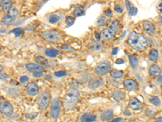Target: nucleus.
Masks as SVG:
<instances>
[{"instance_id":"obj_26","label":"nucleus","mask_w":162,"mask_h":122,"mask_svg":"<svg viewBox=\"0 0 162 122\" xmlns=\"http://www.w3.org/2000/svg\"><path fill=\"white\" fill-rule=\"evenodd\" d=\"M11 5H12V3L11 1H4V2H1V6H2V10L3 11H10L11 10Z\"/></svg>"},{"instance_id":"obj_27","label":"nucleus","mask_w":162,"mask_h":122,"mask_svg":"<svg viewBox=\"0 0 162 122\" xmlns=\"http://www.w3.org/2000/svg\"><path fill=\"white\" fill-rule=\"evenodd\" d=\"M84 14V7L83 6H80L78 7H76L74 11V16H81Z\"/></svg>"},{"instance_id":"obj_32","label":"nucleus","mask_w":162,"mask_h":122,"mask_svg":"<svg viewBox=\"0 0 162 122\" xmlns=\"http://www.w3.org/2000/svg\"><path fill=\"white\" fill-rule=\"evenodd\" d=\"M23 32V28H16L14 29H12L11 31V33L12 34H15V35L16 36V37H19L20 34H22Z\"/></svg>"},{"instance_id":"obj_42","label":"nucleus","mask_w":162,"mask_h":122,"mask_svg":"<svg viewBox=\"0 0 162 122\" xmlns=\"http://www.w3.org/2000/svg\"><path fill=\"white\" fill-rule=\"evenodd\" d=\"M115 63H116L117 64H122L124 63V60H122V59H117V60L115 61Z\"/></svg>"},{"instance_id":"obj_37","label":"nucleus","mask_w":162,"mask_h":122,"mask_svg":"<svg viewBox=\"0 0 162 122\" xmlns=\"http://www.w3.org/2000/svg\"><path fill=\"white\" fill-rule=\"evenodd\" d=\"M28 81V77L27 76H22V77L20 78V82L21 84H25Z\"/></svg>"},{"instance_id":"obj_51","label":"nucleus","mask_w":162,"mask_h":122,"mask_svg":"<svg viewBox=\"0 0 162 122\" xmlns=\"http://www.w3.org/2000/svg\"><path fill=\"white\" fill-rule=\"evenodd\" d=\"M160 11H161V12H162V9H161V10H160Z\"/></svg>"},{"instance_id":"obj_8","label":"nucleus","mask_w":162,"mask_h":122,"mask_svg":"<svg viewBox=\"0 0 162 122\" xmlns=\"http://www.w3.org/2000/svg\"><path fill=\"white\" fill-rule=\"evenodd\" d=\"M25 91L27 94L30 95V96H34L36 94H38L39 92V87L38 85H36V83L33 82H31L28 83L25 87Z\"/></svg>"},{"instance_id":"obj_21","label":"nucleus","mask_w":162,"mask_h":122,"mask_svg":"<svg viewBox=\"0 0 162 122\" xmlns=\"http://www.w3.org/2000/svg\"><path fill=\"white\" fill-rule=\"evenodd\" d=\"M128 59L132 68H134V69L136 68L138 65H139V60H138V58L135 55H129Z\"/></svg>"},{"instance_id":"obj_36","label":"nucleus","mask_w":162,"mask_h":122,"mask_svg":"<svg viewBox=\"0 0 162 122\" xmlns=\"http://www.w3.org/2000/svg\"><path fill=\"white\" fill-rule=\"evenodd\" d=\"M115 11H117V13H123V8L122 7V6L121 5H116L114 7Z\"/></svg>"},{"instance_id":"obj_50","label":"nucleus","mask_w":162,"mask_h":122,"mask_svg":"<svg viewBox=\"0 0 162 122\" xmlns=\"http://www.w3.org/2000/svg\"><path fill=\"white\" fill-rule=\"evenodd\" d=\"M127 122H137L136 121H127Z\"/></svg>"},{"instance_id":"obj_19","label":"nucleus","mask_w":162,"mask_h":122,"mask_svg":"<svg viewBox=\"0 0 162 122\" xmlns=\"http://www.w3.org/2000/svg\"><path fill=\"white\" fill-rule=\"evenodd\" d=\"M120 23L117 20H112L109 25V29L112 31L114 34L117 32L120 29Z\"/></svg>"},{"instance_id":"obj_34","label":"nucleus","mask_w":162,"mask_h":122,"mask_svg":"<svg viewBox=\"0 0 162 122\" xmlns=\"http://www.w3.org/2000/svg\"><path fill=\"white\" fill-rule=\"evenodd\" d=\"M54 75H55L56 77H63V76H65V75H67V72L66 71L55 72V73H54Z\"/></svg>"},{"instance_id":"obj_6","label":"nucleus","mask_w":162,"mask_h":122,"mask_svg":"<svg viewBox=\"0 0 162 122\" xmlns=\"http://www.w3.org/2000/svg\"><path fill=\"white\" fill-rule=\"evenodd\" d=\"M42 37H44L46 41L57 43L61 40V35L59 32L55 30H47L42 33Z\"/></svg>"},{"instance_id":"obj_35","label":"nucleus","mask_w":162,"mask_h":122,"mask_svg":"<svg viewBox=\"0 0 162 122\" xmlns=\"http://www.w3.org/2000/svg\"><path fill=\"white\" fill-rule=\"evenodd\" d=\"M37 116V112H33V113L25 114V117L28 119H34Z\"/></svg>"},{"instance_id":"obj_9","label":"nucleus","mask_w":162,"mask_h":122,"mask_svg":"<svg viewBox=\"0 0 162 122\" xmlns=\"http://www.w3.org/2000/svg\"><path fill=\"white\" fill-rule=\"evenodd\" d=\"M0 110L1 112L6 116H11L13 113V107L11 105V103L8 102H1L0 104Z\"/></svg>"},{"instance_id":"obj_44","label":"nucleus","mask_w":162,"mask_h":122,"mask_svg":"<svg viewBox=\"0 0 162 122\" xmlns=\"http://www.w3.org/2000/svg\"><path fill=\"white\" fill-rule=\"evenodd\" d=\"M117 51H118V48H117V47H115V48L113 49V51H112V54L117 55Z\"/></svg>"},{"instance_id":"obj_39","label":"nucleus","mask_w":162,"mask_h":122,"mask_svg":"<svg viewBox=\"0 0 162 122\" xmlns=\"http://www.w3.org/2000/svg\"><path fill=\"white\" fill-rule=\"evenodd\" d=\"M112 11L110 10V9H107L106 11H105V15L107 17H112Z\"/></svg>"},{"instance_id":"obj_5","label":"nucleus","mask_w":162,"mask_h":122,"mask_svg":"<svg viewBox=\"0 0 162 122\" xmlns=\"http://www.w3.org/2000/svg\"><path fill=\"white\" fill-rule=\"evenodd\" d=\"M18 14H19V11L16 8H11L7 12V14L2 19V23L4 25H7L13 24L16 20Z\"/></svg>"},{"instance_id":"obj_38","label":"nucleus","mask_w":162,"mask_h":122,"mask_svg":"<svg viewBox=\"0 0 162 122\" xmlns=\"http://www.w3.org/2000/svg\"><path fill=\"white\" fill-rule=\"evenodd\" d=\"M105 23H106V18L103 16H101V18L97 21V25H101L105 24Z\"/></svg>"},{"instance_id":"obj_45","label":"nucleus","mask_w":162,"mask_h":122,"mask_svg":"<svg viewBox=\"0 0 162 122\" xmlns=\"http://www.w3.org/2000/svg\"><path fill=\"white\" fill-rule=\"evenodd\" d=\"M95 37L97 40H100L101 39V34H98V33H96L95 34Z\"/></svg>"},{"instance_id":"obj_15","label":"nucleus","mask_w":162,"mask_h":122,"mask_svg":"<svg viewBox=\"0 0 162 122\" xmlns=\"http://www.w3.org/2000/svg\"><path fill=\"white\" fill-rule=\"evenodd\" d=\"M148 73L150 74V76L152 77H159V76H161V68H160L158 65H157V64H152V65L150 66Z\"/></svg>"},{"instance_id":"obj_31","label":"nucleus","mask_w":162,"mask_h":122,"mask_svg":"<svg viewBox=\"0 0 162 122\" xmlns=\"http://www.w3.org/2000/svg\"><path fill=\"white\" fill-rule=\"evenodd\" d=\"M125 5H126V10H127V12H128L129 15H132V11H133V8L134 7L132 5V3H130L129 1H126L125 2Z\"/></svg>"},{"instance_id":"obj_1","label":"nucleus","mask_w":162,"mask_h":122,"mask_svg":"<svg viewBox=\"0 0 162 122\" xmlns=\"http://www.w3.org/2000/svg\"><path fill=\"white\" fill-rule=\"evenodd\" d=\"M127 43L131 47L136 51H144L148 47V42L141 34L136 32H132L127 37Z\"/></svg>"},{"instance_id":"obj_49","label":"nucleus","mask_w":162,"mask_h":122,"mask_svg":"<svg viewBox=\"0 0 162 122\" xmlns=\"http://www.w3.org/2000/svg\"><path fill=\"white\" fill-rule=\"evenodd\" d=\"M159 7H160V8H161V7H162V3H160V4H159Z\"/></svg>"},{"instance_id":"obj_47","label":"nucleus","mask_w":162,"mask_h":122,"mask_svg":"<svg viewBox=\"0 0 162 122\" xmlns=\"http://www.w3.org/2000/svg\"><path fill=\"white\" fill-rule=\"evenodd\" d=\"M136 13H137V9L135 8V7H134V8H133V11H132V15H133V16H135Z\"/></svg>"},{"instance_id":"obj_11","label":"nucleus","mask_w":162,"mask_h":122,"mask_svg":"<svg viewBox=\"0 0 162 122\" xmlns=\"http://www.w3.org/2000/svg\"><path fill=\"white\" fill-rule=\"evenodd\" d=\"M129 107L135 111H137L143 108V103L135 97H132L129 101Z\"/></svg>"},{"instance_id":"obj_7","label":"nucleus","mask_w":162,"mask_h":122,"mask_svg":"<svg viewBox=\"0 0 162 122\" xmlns=\"http://www.w3.org/2000/svg\"><path fill=\"white\" fill-rule=\"evenodd\" d=\"M61 112V103L58 98H54L52 101V105H51V116L53 119H57L60 115Z\"/></svg>"},{"instance_id":"obj_18","label":"nucleus","mask_w":162,"mask_h":122,"mask_svg":"<svg viewBox=\"0 0 162 122\" xmlns=\"http://www.w3.org/2000/svg\"><path fill=\"white\" fill-rule=\"evenodd\" d=\"M97 117L92 113H84L81 117V122H93L95 121Z\"/></svg>"},{"instance_id":"obj_48","label":"nucleus","mask_w":162,"mask_h":122,"mask_svg":"<svg viewBox=\"0 0 162 122\" xmlns=\"http://www.w3.org/2000/svg\"><path fill=\"white\" fill-rule=\"evenodd\" d=\"M159 22H160V25H161V26L162 27V17H161V18H160Z\"/></svg>"},{"instance_id":"obj_3","label":"nucleus","mask_w":162,"mask_h":122,"mask_svg":"<svg viewBox=\"0 0 162 122\" xmlns=\"http://www.w3.org/2000/svg\"><path fill=\"white\" fill-rule=\"evenodd\" d=\"M50 102H51V95L46 91L41 93L36 100V103L40 109L42 111H44L48 108Z\"/></svg>"},{"instance_id":"obj_10","label":"nucleus","mask_w":162,"mask_h":122,"mask_svg":"<svg viewBox=\"0 0 162 122\" xmlns=\"http://www.w3.org/2000/svg\"><path fill=\"white\" fill-rule=\"evenodd\" d=\"M123 85L125 86V88L128 91H134L138 88V82L135 80L133 79H125L123 81Z\"/></svg>"},{"instance_id":"obj_40","label":"nucleus","mask_w":162,"mask_h":122,"mask_svg":"<svg viewBox=\"0 0 162 122\" xmlns=\"http://www.w3.org/2000/svg\"><path fill=\"white\" fill-rule=\"evenodd\" d=\"M122 118L121 117H117V118H115V119L112 120V121H110L109 122H121L122 121Z\"/></svg>"},{"instance_id":"obj_41","label":"nucleus","mask_w":162,"mask_h":122,"mask_svg":"<svg viewBox=\"0 0 162 122\" xmlns=\"http://www.w3.org/2000/svg\"><path fill=\"white\" fill-rule=\"evenodd\" d=\"M42 75H43V73H33V77H42Z\"/></svg>"},{"instance_id":"obj_46","label":"nucleus","mask_w":162,"mask_h":122,"mask_svg":"<svg viewBox=\"0 0 162 122\" xmlns=\"http://www.w3.org/2000/svg\"><path fill=\"white\" fill-rule=\"evenodd\" d=\"M155 122H162V117H157V118H156Z\"/></svg>"},{"instance_id":"obj_24","label":"nucleus","mask_w":162,"mask_h":122,"mask_svg":"<svg viewBox=\"0 0 162 122\" xmlns=\"http://www.w3.org/2000/svg\"><path fill=\"white\" fill-rule=\"evenodd\" d=\"M158 51L156 50V49H152L150 52H149V54H148V60H151L152 62L154 61H157V60L158 59Z\"/></svg>"},{"instance_id":"obj_28","label":"nucleus","mask_w":162,"mask_h":122,"mask_svg":"<svg viewBox=\"0 0 162 122\" xmlns=\"http://www.w3.org/2000/svg\"><path fill=\"white\" fill-rule=\"evenodd\" d=\"M35 60H36V62L38 64H40V65H42V66L46 65V64H48L47 60H46L45 58H44V57H42V56L36 57Z\"/></svg>"},{"instance_id":"obj_13","label":"nucleus","mask_w":162,"mask_h":122,"mask_svg":"<svg viewBox=\"0 0 162 122\" xmlns=\"http://www.w3.org/2000/svg\"><path fill=\"white\" fill-rule=\"evenodd\" d=\"M143 28L146 34H149V35H152L155 33V27H154L153 24L148 20L143 21Z\"/></svg>"},{"instance_id":"obj_23","label":"nucleus","mask_w":162,"mask_h":122,"mask_svg":"<svg viewBox=\"0 0 162 122\" xmlns=\"http://www.w3.org/2000/svg\"><path fill=\"white\" fill-rule=\"evenodd\" d=\"M89 47L92 51H98L102 48V44H101V43H100L99 41H95V42L91 43Z\"/></svg>"},{"instance_id":"obj_30","label":"nucleus","mask_w":162,"mask_h":122,"mask_svg":"<svg viewBox=\"0 0 162 122\" xmlns=\"http://www.w3.org/2000/svg\"><path fill=\"white\" fill-rule=\"evenodd\" d=\"M59 20H60V16L56 14H51V16H50V17H49V21H50V23H51V24H55V23L58 22Z\"/></svg>"},{"instance_id":"obj_20","label":"nucleus","mask_w":162,"mask_h":122,"mask_svg":"<svg viewBox=\"0 0 162 122\" xmlns=\"http://www.w3.org/2000/svg\"><path fill=\"white\" fill-rule=\"evenodd\" d=\"M112 96H113V98H114L116 101H122V100L125 99L126 94H125V93H123V91H114L113 92V94H112Z\"/></svg>"},{"instance_id":"obj_29","label":"nucleus","mask_w":162,"mask_h":122,"mask_svg":"<svg viewBox=\"0 0 162 122\" xmlns=\"http://www.w3.org/2000/svg\"><path fill=\"white\" fill-rule=\"evenodd\" d=\"M149 101L151 103H152L155 106H160L161 105V100L159 99V97L157 96H152L149 99Z\"/></svg>"},{"instance_id":"obj_4","label":"nucleus","mask_w":162,"mask_h":122,"mask_svg":"<svg viewBox=\"0 0 162 122\" xmlns=\"http://www.w3.org/2000/svg\"><path fill=\"white\" fill-rule=\"evenodd\" d=\"M110 68H111V66H110V63L109 61L102 60L96 65L95 72L98 75L103 76L110 72Z\"/></svg>"},{"instance_id":"obj_52","label":"nucleus","mask_w":162,"mask_h":122,"mask_svg":"<svg viewBox=\"0 0 162 122\" xmlns=\"http://www.w3.org/2000/svg\"><path fill=\"white\" fill-rule=\"evenodd\" d=\"M161 95H162V92H161Z\"/></svg>"},{"instance_id":"obj_33","label":"nucleus","mask_w":162,"mask_h":122,"mask_svg":"<svg viewBox=\"0 0 162 122\" xmlns=\"http://www.w3.org/2000/svg\"><path fill=\"white\" fill-rule=\"evenodd\" d=\"M66 23L67 26H71L75 23V18L72 16H67L66 18Z\"/></svg>"},{"instance_id":"obj_25","label":"nucleus","mask_w":162,"mask_h":122,"mask_svg":"<svg viewBox=\"0 0 162 122\" xmlns=\"http://www.w3.org/2000/svg\"><path fill=\"white\" fill-rule=\"evenodd\" d=\"M110 75L112 77H114L115 79H118L123 76V72L121 70H117V69H113L110 71Z\"/></svg>"},{"instance_id":"obj_12","label":"nucleus","mask_w":162,"mask_h":122,"mask_svg":"<svg viewBox=\"0 0 162 122\" xmlns=\"http://www.w3.org/2000/svg\"><path fill=\"white\" fill-rule=\"evenodd\" d=\"M26 68L28 71L33 72V73H42L44 71V67L38 64H34V63H29L26 65Z\"/></svg>"},{"instance_id":"obj_16","label":"nucleus","mask_w":162,"mask_h":122,"mask_svg":"<svg viewBox=\"0 0 162 122\" xmlns=\"http://www.w3.org/2000/svg\"><path fill=\"white\" fill-rule=\"evenodd\" d=\"M113 117H114V112L111 109L102 112L101 114V119L104 121H110L113 118Z\"/></svg>"},{"instance_id":"obj_43","label":"nucleus","mask_w":162,"mask_h":122,"mask_svg":"<svg viewBox=\"0 0 162 122\" xmlns=\"http://www.w3.org/2000/svg\"><path fill=\"white\" fill-rule=\"evenodd\" d=\"M124 115H125V116H127V117H130V116L132 115V113L129 112L128 109H126V110H125V112H124Z\"/></svg>"},{"instance_id":"obj_14","label":"nucleus","mask_w":162,"mask_h":122,"mask_svg":"<svg viewBox=\"0 0 162 122\" xmlns=\"http://www.w3.org/2000/svg\"><path fill=\"white\" fill-rule=\"evenodd\" d=\"M102 85H103V80L99 79V78H92L89 81L88 86L91 90H96Z\"/></svg>"},{"instance_id":"obj_17","label":"nucleus","mask_w":162,"mask_h":122,"mask_svg":"<svg viewBox=\"0 0 162 122\" xmlns=\"http://www.w3.org/2000/svg\"><path fill=\"white\" fill-rule=\"evenodd\" d=\"M101 34L102 38L106 40V41L111 40L112 38L114 37V34L112 31H110L109 28H105V29H103V30L101 31Z\"/></svg>"},{"instance_id":"obj_2","label":"nucleus","mask_w":162,"mask_h":122,"mask_svg":"<svg viewBox=\"0 0 162 122\" xmlns=\"http://www.w3.org/2000/svg\"><path fill=\"white\" fill-rule=\"evenodd\" d=\"M80 93L75 88H70L67 91L63 98V105L66 109H71L76 105L78 103Z\"/></svg>"},{"instance_id":"obj_22","label":"nucleus","mask_w":162,"mask_h":122,"mask_svg":"<svg viewBox=\"0 0 162 122\" xmlns=\"http://www.w3.org/2000/svg\"><path fill=\"white\" fill-rule=\"evenodd\" d=\"M45 54L47 55L48 57H51V58H54V57L58 56V55L59 54V51L57 49L54 48H50L46 49L45 51Z\"/></svg>"}]
</instances>
